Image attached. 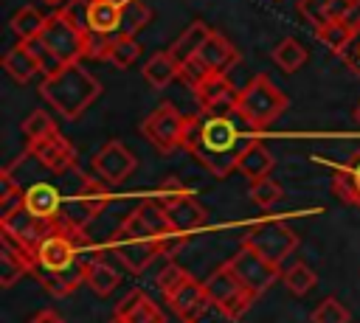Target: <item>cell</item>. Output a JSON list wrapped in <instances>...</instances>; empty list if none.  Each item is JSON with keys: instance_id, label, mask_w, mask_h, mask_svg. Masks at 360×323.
Returning a JSON list of instances; mask_svg holds the SVG:
<instances>
[{"instance_id": "1", "label": "cell", "mask_w": 360, "mask_h": 323, "mask_svg": "<svg viewBox=\"0 0 360 323\" xmlns=\"http://www.w3.org/2000/svg\"><path fill=\"white\" fill-rule=\"evenodd\" d=\"M39 95L51 110H56L62 118L76 121L82 118L93 101L101 95V81L79 62H68L59 73L45 76L39 84Z\"/></svg>"}, {"instance_id": "2", "label": "cell", "mask_w": 360, "mask_h": 323, "mask_svg": "<svg viewBox=\"0 0 360 323\" xmlns=\"http://www.w3.org/2000/svg\"><path fill=\"white\" fill-rule=\"evenodd\" d=\"M217 180H225L239 163V129L228 115H208L200 138L188 149Z\"/></svg>"}, {"instance_id": "3", "label": "cell", "mask_w": 360, "mask_h": 323, "mask_svg": "<svg viewBox=\"0 0 360 323\" xmlns=\"http://www.w3.org/2000/svg\"><path fill=\"white\" fill-rule=\"evenodd\" d=\"M112 256L129 270V272H143L155 258H166L163 256V242L160 236L138 216V211H132L121 228L112 233Z\"/></svg>"}, {"instance_id": "4", "label": "cell", "mask_w": 360, "mask_h": 323, "mask_svg": "<svg viewBox=\"0 0 360 323\" xmlns=\"http://www.w3.org/2000/svg\"><path fill=\"white\" fill-rule=\"evenodd\" d=\"M284 110H287V95L273 84V79L267 73H256L245 87H239L236 115L248 126L267 129Z\"/></svg>"}, {"instance_id": "5", "label": "cell", "mask_w": 360, "mask_h": 323, "mask_svg": "<svg viewBox=\"0 0 360 323\" xmlns=\"http://www.w3.org/2000/svg\"><path fill=\"white\" fill-rule=\"evenodd\" d=\"M202 286H205V298L228 317V320H239L248 309H250V303L256 301V295L239 281V275L225 264V267H217L205 281H202Z\"/></svg>"}, {"instance_id": "6", "label": "cell", "mask_w": 360, "mask_h": 323, "mask_svg": "<svg viewBox=\"0 0 360 323\" xmlns=\"http://www.w3.org/2000/svg\"><path fill=\"white\" fill-rule=\"evenodd\" d=\"M39 39L68 65V62H79L84 56V45H87V28L79 25L65 8L48 14V22L39 34Z\"/></svg>"}, {"instance_id": "7", "label": "cell", "mask_w": 360, "mask_h": 323, "mask_svg": "<svg viewBox=\"0 0 360 323\" xmlns=\"http://www.w3.org/2000/svg\"><path fill=\"white\" fill-rule=\"evenodd\" d=\"M183 126L186 115L172 101H163L143 118L141 132L160 154H172L174 149H183Z\"/></svg>"}, {"instance_id": "8", "label": "cell", "mask_w": 360, "mask_h": 323, "mask_svg": "<svg viewBox=\"0 0 360 323\" xmlns=\"http://www.w3.org/2000/svg\"><path fill=\"white\" fill-rule=\"evenodd\" d=\"M242 244H250L267 261H273V264L281 267L290 258V253L298 247V233L292 228H287L284 222H278V219H267V222H256L248 230V236H245Z\"/></svg>"}, {"instance_id": "9", "label": "cell", "mask_w": 360, "mask_h": 323, "mask_svg": "<svg viewBox=\"0 0 360 323\" xmlns=\"http://www.w3.org/2000/svg\"><path fill=\"white\" fill-rule=\"evenodd\" d=\"M79 233H70L56 225L53 233H48L37 247V267L39 272H68L79 267Z\"/></svg>"}, {"instance_id": "10", "label": "cell", "mask_w": 360, "mask_h": 323, "mask_svg": "<svg viewBox=\"0 0 360 323\" xmlns=\"http://www.w3.org/2000/svg\"><path fill=\"white\" fill-rule=\"evenodd\" d=\"M228 267L239 275V281L259 298V295H264L273 284H276V278L281 275V267L278 264H273V261H267L259 250H253L250 244H242L236 253H233V258L228 261Z\"/></svg>"}, {"instance_id": "11", "label": "cell", "mask_w": 360, "mask_h": 323, "mask_svg": "<svg viewBox=\"0 0 360 323\" xmlns=\"http://www.w3.org/2000/svg\"><path fill=\"white\" fill-rule=\"evenodd\" d=\"M191 93H194V98H197V104H200V110L205 115H231V112H236V95H239V90L228 81L225 73L205 76Z\"/></svg>"}, {"instance_id": "12", "label": "cell", "mask_w": 360, "mask_h": 323, "mask_svg": "<svg viewBox=\"0 0 360 323\" xmlns=\"http://www.w3.org/2000/svg\"><path fill=\"white\" fill-rule=\"evenodd\" d=\"M0 228H3L6 236H11L17 244L28 247V250L37 256L39 242H42L48 233L56 230V219H39V216H34L28 208H20V211H14L11 216L0 219Z\"/></svg>"}, {"instance_id": "13", "label": "cell", "mask_w": 360, "mask_h": 323, "mask_svg": "<svg viewBox=\"0 0 360 323\" xmlns=\"http://www.w3.org/2000/svg\"><path fill=\"white\" fill-rule=\"evenodd\" d=\"M135 166H138L135 154H132L121 140L104 143V146L96 152V157H93V171H96L104 183H121V180H127V177L135 171Z\"/></svg>"}, {"instance_id": "14", "label": "cell", "mask_w": 360, "mask_h": 323, "mask_svg": "<svg viewBox=\"0 0 360 323\" xmlns=\"http://www.w3.org/2000/svg\"><path fill=\"white\" fill-rule=\"evenodd\" d=\"M28 152L51 171V174H59V171H68L70 166H76V149L73 143L56 129L34 143H28Z\"/></svg>"}, {"instance_id": "15", "label": "cell", "mask_w": 360, "mask_h": 323, "mask_svg": "<svg viewBox=\"0 0 360 323\" xmlns=\"http://www.w3.org/2000/svg\"><path fill=\"white\" fill-rule=\"evenodd\" d=\"M166 303H169V309H172L177 317H183V320H197V315L205 312V306H208L211 301L205 298V286H202L197 278H191V275L186 272V278H183L174 289L166 292Z\"/></svg>"}, {"instance_id": "16", "label": "cell", "mask_w": 360, "mask_h": 323, "mask_svg": "<svg viewBox=\"0 0 360 323\" xmlns=\"http://www.w3.org/2000/svg\"><path fill=\"white\" fill-rule=\"evenodd\" d=\"M25 208L39 219H56L62 211V185L59 180H31L22 185Z\"/></svg>"}, {"instance_id": "17", "label": "cell", "mask_w": 360, "mask_h": 323, "mask_svg": "<svg viewBox=\"0 0 360 323\" xmlns=\"http://www.w3.org/2000/svg\"><path fill=\"white\" fill-rule=\"evenodd\" d=\"M34 267H37V256L28 247L17 244L11 236L3 233V244H0V286L8 289L17 278L34 272Z\"/></svg>"}, {"instance_id": "18", "label": "cell", "mask_w": 360, "mask_h": 323, "mask_svg": "<svg viewBox=\"0 0 360 323\" xmlns=\"http://www.w3.org/2000/svg\"><path fill=\"white\" fill-rule=\"evenodd\" d=\"M160 205L166 208L169 222H172L174 230H180V233H191V230L202 228L205 219H208L205 208L197 202V197H194L191 191H188V194H180V197H174V199H160Z\"/></svg>"}, {"instance_id": "19", "label": "cell", "mask_w": 360, "mask_h": 323, "mask_svg": "<svg viewBox=\"0 0 360 323\" xmlns=\"http://www.w3.org/2000/svg\"><path fill=\"white\" fill-rule=\"evenodd\" d=\"M200 62L211 70V73H225V70H231L236 62H239V51H236V45L225 37V34H219V31H211L208 34V39L202 42V48H200Z\"/></svg>"}, {"instance_id": "20", "label": "cell", "mask_w": 360, "mask_h": 323, "mask_svg": "<svg viewBox=\"0 0 360 323\" xmlns=\"http://www.w3.org/2000/svg\"><path fill=\"white\" fill-rule=\"evenodd\" d=\"M115 315H121L127 323H163V312L143 289H135L127 298H121Z\"/></svg>"}, {"instance_id": "21", "label": "cell", "mask_w": 360, "mask_h": 323, "mask_svg": "<svg viewBox=\"0 0 360 323\" xmlns=\"http://www.w3.org/2000/svg\"><path fill=\"white\" fill-rule=\"evenodd\" d=\"M3 67H6V73H8L14 81H20V84H25V81H31L37 73H42L37 56L31 53L28 42H22V39H20L14 48L6 51V56H3Z\"/></svg>"}, {"instance_id": "22", "label": "cell", "mask_w": 360, "mask_h": 323, "mask_svg": "<svg viewBox=\"0 0 360 323\" xmlns=\"http://www.w3.org/2000/svg\"><path fill=\"white\" fill-rule=\"evenodd\" d=\"M236 169L253 183V180L270 174V169H273V154H270V149H267L262 140H248V143L242 146V152H239Z\"/></svg>"}, {"instance_id": "23", "label": "cell", "mask_w": 360, "mask_h": 323, "mask_svg": "<svg viewBox=\"0 0 360 323\" xmlns=\"http://www.w3.org/2000/svg\"><path fill=\"white\" fill-rule=\"evenodd\" d=\"M208 34H211V28H208L202 20H194L166 51L172 53V59H174L177 65H183V62H188L191 56L200 53V48H202V42L208 39Z\"/></svg>"}, {"instance_id": "24", "label": "cell", "mask_w": 360, "mask_h": 323, "mask_svg": "<svg viewBox=\"0 0 360 323\" xmlns=\"http://www.w3.org/2000/svg\"><path fill=\"white\" fill-rule=\"evenodd\" d=\"M121 28V6L112 0H90L87 6V31L115 34Z\"/></svg>"}, {"instance_id": "25", "label": "cell", "mask_w": 360, "mask_h": 323, "mask_svg": "<svg viewBox=\"0 0 360 323\" xmlns=\"http://www.w3.org/2000/svg\"><path fill=\"white\" fill-rule=\"evenodd\" d=\"M332 191H335L343 202L360 208V152H354V157H352L346 166H340V169L335 171Z\"/></svg>"}, {"instance_id": "26", "label": "cell", "mask_w": 360, "mask_h": 323, "mask_svg": "<svg viewBox=\"0 0 360 323\" xmlns=\"http://www.w3.org/2000/svg\"><path fill=\"white\" fill-rule=\"evenodd\" d=\"M177 70H180V65L172 59V53H169V51H158V53L149 56V62L143 65V79H146L149 87L163 90V87H169V84L177 79Z\"/></svg>"}, {"instance_id": "27", "label": "cell", "mask_w": 360, "mask_h": 323, "mask_svg": "<svg viewBox=\"0 0 360 323\" xmlns=\"http://www.w3.org/2000/svg\"><path fill=\"white\" fill-rule=\"evenodd\" d=\"M84 284H87L96 295L107 298V295H112V289L121 284V275H118L115 267L107 264L104 258H93V261L84 264Z\"/></svg>"}, {"instance_id": "28", "label": "cell", "mask_w": 360, "mask_h": 323, "mask_svg": "<svg viewBox=\"0 0 360 323\" xmlns=\"http://www.w3.org/2000/svg\"><path fill=\"white\" fill-rule=\"evenodd\" d=\"M138 56H141V42L135 39V34H112L110 37V42H107V51H104V59L110 62V65H115V67H129V65H135L138 62Z\"/></svg>"}, {"instance_id": "29", "label": "cell", "mask_w": 360, "mask_h": 323, "mask_svg": "<svg viewBox=\"0 0 360 323\" xmlns=\"http://www.w3.org/2000/svg\"><path fill=\"white\" fill-rule=\"evenodd\" d=\"M270 59L276 62V67H278L281 73H295V70H301V67L307 65V48H304L298 39L284 37V39H278V45L270 51Z\"/></svg>"}, {"instance_id": "30", "label": "cell", "mask_w": 360, "mask_h": 323, "mask_svg": "<svg viewBox=\"0 0 360 323\" xmlns=\"http://www.w3.org/2000/svg\"><path fill=\"white\" fill-rule=\"evenodd\" d=\"M34 275L39 278V284H42L51 295L65 298V295H70L79 284H84V264H79V267H73V270H68V272H39V270H34Z\"/></svg>"}, {"instance_id": "31", "label": "cell", "mask_w": 360, "mask_h": 323, "mask_svg": "<svg viewBox=\"0 0 360 323\" xmlns=\"http://www.w3.org/2000/svg\"><path fill=\"white\" fill-rule=\"evenodd\" d=\"M315 37H318L329 51L346 53V51L352 48V42H354L357 34H354L343 20H329V22H323L321 28H315Z\"/></svg>"}, {"instance_id": "32", "label": "cell", "mask_w": 360, "mask_h": 323, "mask_svg": "<svg viewBox=\"0 0 360 323\" xmlns=\"http://www.w3.org/2000/svg\"><path fill=\"white\" fill-rule=\"evenodd\" d=\"M45 22H48V17H45L39 8H34V6H22V8H17L14 17H11V31L25 42V39L39 37L42 28H45Z\"/></svg>"}, {"instance_id": "33", "label": "cell", "mask_w": 360, "mask_h": 323, "mask_svg": "<svg viewBox=\"0 0 360 323\" xmlns=\"http://www.w3.org/2000/svg\"><path fill=\"white\" fill-rule=\"evenodd\" d=\"M281 278H284V284H287V289H290L292 295H307V292L318 284L315 270H312L309 264H304V261H295L292 267H287V270L281 272Z\"/></svg>"}, {"instance_id": "34", "label": "cell", "mask_w": 360, "mask_h": 323, "mask_svg": "<svg viewBox=\"0 0 360 323\" xmlns=\"http://www.w3.org/2000/svg\"><path fill=\"white\" fill-rule=\"evenodd\" d=\"M152 20V8L143 0H129L127 6H121V31L124 34H138L143 25H149Z\"/></svg>"}, {"instance_id": "35", "label": "cell", "mask_w": 360, "mask_h": 323, "mask_svg": "<svg viewBox=\"0 0 360 323\" xmlns=\"http://www.w3.org/2000/svg\"><path fill=\"white\" fill-rule=\"evenodd\" d=\"M20 132L25 135V140H28V143H34V140H39V138H45V135L56 132V124H53V118H51V112H48V110H34V112L22 121Z\"/></svg>"}, {"instance_id": "36", "label": "cell", "mask_w": 360, "mask_h": 323, "mask_svg": "<svg viewBox=\"0 0 360 323\" xmlns=\"http://www.w3.org/2000/svg\"><path fill=\"white\" fill-rule=\"evenodd\" d=\"M281 185L273 180V177H259V180H253L250 183V199L262 208V211H270L278 199H281Z\"/></svg>"}, {"instance_id": "37", "label": "cell", "mask_w": 360, "mask_h": 323, "mask_svg": "<svg viewBox=\"0 0 360 323\" xmlns=\"http://www.w3.org/2000/svg\"><path fill=\"white\" fill-rule=\"evenodd\" d=\"M28 42V48H31V53L37 56V62H39V70H42V79L45 76H53V73H59L62 67H65V62L39 39V37H34V39H25Z\"/></svg>"}, {"instance_id": "38", "label": "cell", "mask_w": 360, "mask_h": 323, "mask_svg": "<svg viewBox=\"0 0 360 323\" xmlns=\"http://www.w3.org/2000/svg\"><path fill=\"white\" fill-rule=\"evenodd\" d=\"M349 309L338 298H323L312 312V323H349Z\"/></svg>"}, {"instance_id": "39", "label": "cell", "mask_w": 360, "mask_h": 323, "mask_svg": "<svg viewBox=\"0 0 360 323\" xmlns=\"http://www.w3.org/2000/svg\"><path fill=\"white\" fill-rule=\"evenodd\" d=\"M205 76H211V70L200 62V56H191V59H188V62H183V65H180V70H177V79H180L186 87H191V90H194Z\"/></svg>"}, {"instance_id": "40", "label": "cell", "mask_w": 360, "mask_h": 323, "mask_svg": "<svg viewBox=\"0 0 360 323\" xmlns=\"http://www.w3.org/2000/svg\"><path fill=\"white\" fill-rule=\"evenodd\" d=\"M326 8H329V0H298V11L312 28H321L323 22H329Z\"/></svg>"}, {"instance_id": "41", "label": "cell", "mask_w": 360, "mask_h": 323, "mask_svg": "<svg viewBox=\"0 0 360 323\" xmlns=\"http://www.w3.org/2000/svg\"><path fill=\"white\" fill-rule=\"evenodd\" d=\"M183 278H186V270H180V267H174V264H166V267H163V272L158 275V286H160V292L166 295V292H169V289H174Z\"/></svg>"}, {"instance_id": "42", "label": "cell", "mask_w": 360, "mask_h": 323, "mask_svg": "<svg viewBox=\"0 0 360 323\" xmlns=\"http://www.w3.org/2000/svg\"><path fill=\"white\" fill-rule=\"evenodd\" d=\"M357 0H329V8H326V17L329 20H343L349 11H352V6H354Z\"/></svg>"}, {"instance_id": "43", "label": "cell", "mask_w": 360, "mask_h": 323, "mask_svg": "<svg viewBox=\"0 0 360 323\" xmlns=\"http://www.w3.org/2000/svg\"><path fill=\"white\" fill-rule=\"evenodd\" d=\"M343 22H346V25H349L354 34H360V0L352 6V11L343 17Z\"/></svg>"}, {"instance_id": "44", "label": "cell", "mask_w": 360, "mask_h": 323, "mask_svg": "<svg viewBox=\"0 0 360 323\" xmlns=\"http://www.w3.org/2000/svg\"><path fill=\"white\" fill-rule=\"evenodd\" d=\"M28 323H65V320H62L56 312H51V309H42V312H37V315H34Z\"/></svg>"}, {"instance_id": "45", "label": "cell", "mask_w": 360, "mask_h": 323, "mask_svg": "<svg viewBox=\"0 0 360 323\" xmlns=\"http://www.w3.org/2000/svg\"><path fill=\"white\" fill-rule=\"evenodd\" d=\"M352 45H354V51H357V53H354V59H357V67H360V34L354 37V42H352Z\"/></svg>"}, {"instance_id": "46", "label": "cell", "mask_w": 360, "mask_h": 323, "mask_svg": "<svg viewBox=\"0 0 360 323\" xmlns=\"http://www.w3.org/2000/svg\"><path fill=\"white\" fill-rule=\"evenodd\" d=\"M110 323H127V320H124V317H121V315H115V317H112V320H110Z\"/></svg>"}, {"instance_id": "47", "label": "cell", "mask_w": 360, "mask_h": 323, "mask_svg": "<svg viewBox=\"0 0 360 323\" xmlns=\"http://www.w3.org/2000/svg\"><path fill=\"white\" fill-rule=\"evenodd\" d=\"M45 3H51V6H59V3H70V0H45Z\"/></svg>"}, {"instance_id": "48", "label": "cell", "mask_w": 360, "mask_h": 323, "mask_svg": "<svg viewBox=\"0 0 360 323\" xmlns=\"http://www.w3.org/2000/svg\"><path fill=\"white\" fill-rule=\"evenodd\" d=\"M354 118H357V124H360V104L354 107Z\"/></svg>"}, {"instance_id": "49", "label": "cell", "mask_w": 360, "mask_h": 323, "mask_svg": "<svg viewBox=\"0 0 360 323\" xmlns=\"http://www.w3.org/2000/svg\"><path fill=\"white\" fill-rule=\"evenodd\" d=\"M112 3H118V6H127V3H129V0H112Z\"/></svg>"}, {"instance_id": "50", "label": "cell", "mask_w": 360, "mask_h": 323, "mask_svg": "<svg viewBox=\"0 0 360 323\" xmlns=\"http://www.w3.org/2000/svg\"><path fill=\"white\" fill-rule=\"evenodd\" d=\"M183 323H197V320H183Z\"/></svg>"}]
</instances>
